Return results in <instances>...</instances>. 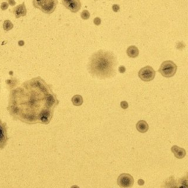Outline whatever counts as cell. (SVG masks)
I'll return each mask as SVG.
<instances>
[{
    "mask_svg": "<svg viewBox=\"0 0 188 188\" xmlns=\"http://www.w3.org/2000/svg\"><path fill=\"white\" fill-rule=\"evenodd\" d=\"M59 100L49 84L37 76L10 91L7 111L27 124H49Z\"/></svg>",
    "mask_w": 188,
    "mask_h": 188,
    "instance_id": "6da1fadb",
    "label": "cell"
},
{
    "mask_svg": "<svg viewBox=\"0 0 188 188\" xmlns=\"http://www.w3.org/2000/svg\"><path fill=\"white\" fill-rule=\"evenodd\" d=\"M117 65V57L112 52L101 49L90 57L88 71L93 78L108 79L115 76Z\"/></svg>",
    "mask_w": 188,
    "mask_h": 188,
    "instance_id": "7a4b0ae2",
    "label": "cell"
},
{
    "mask_svg": "<svg viewBox=\"0 0 188 188\" xmlns=\"http://www.w3.org/2000/svg\"><path fill=\"white\" fill-rule=\"evenodd\" d=\"M57 4L58 0H33V5L35 8L46 14H52L54 12Z\"/></svg>",
    "mask_w": 188,
    "mask_h": 188,
    "instance_id": "3957f363",
    "label": "cell"
},
{
    "mask_svg": "<svg viewBox=\"0 0 188 188\" xmlns=\"http://www.w3.org/2000/svg\"><path fill=\"white\" fill-rule=\"evenodd\" d=\"M177 65L173 61L167 60L163 62L159 68V72L166 78H170L174 76L176 73Z\"/></svg>",
    "mask_w": 188,
    "mask_h": 188,
    "instance_id": "277c9868",
    "label": "cell"
},
{
    "mask_svg": "<svg viewBox=\"0 0 188 188\" xmlns=\"http://www.w3.org/2000/svg\"><path fill=\"white\" fill-rule=\"evenodd\" d=\"M156 72L151 66H146L141 68L138 73V76L144 82H150L155 77Z\"/></svg>",
    "mask_w": 188,
    "mask_h": 188,
    "instance_id": "5b68a950",
    "label": "cell"
},
{
    "mask_svg": "<svg viewBox=\"0 0 188 188\" xmlns=\"http://www.w3.org/2000/svg\"><path fill=\"white\" fill-rule=\"evenodd\" d=\"M7 141H8V137H7V123L0 119V150L3 149L7 146Z\"/></svg>",
    "mask_w": 188,
    "mask_h": 188,
    "instance_id": "8992f818",
    "label": "cell"
},
{
    "mask_svg": "<svg viewBox=\"0 0 188 188\" xmlns=\"http://www.w3.org/2000/svg\"><path fill=\"white\" fill-rule=\"evenodd\" d=\"M62 4L65 8L74 13L79 12L82 7L80 0H62Z\"/></svg>",
    "mask_w": 188,
    "mask_h": 188,
    "instance_id": "52a82bcc",
    "label": "cell"
},
{
    "mask_svg": "<svg viewBox=\"0 0 188 188\" xmlns=\"http://www.w3.org/2000/svg\"><path fill=\"white\" fill-rule=\"evenodd\" d=\"M134 184V178L130 174H123L118 178V185L121 187H131Z\"/></svg>",
    "mask_w": 188,
    "mask_h": 188,
    "instance_id": "ba28073f",
    "label": "cell"
},
{
    "mask_svg": "<svg viewBox=\"0 0 188 188\" xmlns=\"http://www.w3.org/2000/svg\"><path fill=\"white\" fill-rule=\"evenodd\" d=\"M12 12H13V14L15 15L16 18H18L20 17L25 16L27 15V8L26 6H25V3L23 2L21 5H18V6L15 7H13V10H12Z\"/></svg>",
    "mask_w": 188,
    "mask_h": 188,
    "instance_id": "9c48e42d",
    "label": "cell"
},
{
    "mask_svg": "<svg viewBox=\"0 0 188 188\" xmlns=\"http://www.w3.org/2000/svg\"><path fill=\"white\" fill-rule=\"evenodd\" d=\"M171 151L177 159H183L186 155V151L182 148H180L177 146H173L171 148Z\"/></svg>",
    "mask_w": 188,
    "mask_h": 188,
    "instance_id": "30bf717a",
    "label": "cell"
},
{
    "mask_svg": "<svg viewBox=\"0 0 188 188\" xmlns=\"http://www.w3.org/2000/svg\"><path fill=\"white\" fill-rule=\"evenodd\" d=\"M127 55L131 58H135L139 54V49L135 46H130L127 50Z\"/></svg>",
    "mask_w": 188,
    "mask_h": 188,
    "instance_id": "8fae6325",
    "label": "cell"
},
{
    "mask_svg": "<svg viewBox=\"0 0 188 188\" xmlns=\"http://www.w3.org/2000/svg\"><path fill=\"white\" fill-rule=\"evenodd\" d=\"M136 128L140 133H146L148 130V124L145 121H140L137 123Z\"/></svg>",
    "mask_w": 188,
    "mask_h": 188,
    "instance_id": "7c38bea8",
    "label": "cell"
},
{
    "mask_svg": "<svg viewBox=\"0 0 188 188\" xmlns=\"http://www.w3.org/2000/svg\"><path fill=\"white\" fill-rule=\"evenodd\" d=\"M13 25L10 20H5L3 23V28L5 31H9L13 29Z\"/></svg>",
    "mask_w": 188,
    "mask_h": 188,
    "instance_id": "4fadbf2b",
    "label": "cell"
},
{
    "mask_svg": "<svg viewBox=\"0 0 188 188\" xmlns=\"http://www.w3.org/2000/svg\"><path fill=\"white\" fill-rule=\"evenodd\" d=\"M82 99V97L80 96H75L74 97L72 98V102L74 104H75L76 106H80L81 105L82 103V100H80L79 99Z\"/></svg>",
    "mask_w": 188,
    "mask_h": 188,
    "instance_id": "5bb4252c",
    "label": "cell"
},
{
    "mask_svg": "<svg viewBox=\"0 0 188 188\" xmlns=\"http://www.w3.org/2000/svg\"><path fill=\"white\" fill-rule=\"evenodd\" d=\"M90 16H91V14H90L89 11L87 10H83L82 12L81 13V17L82 19L84 20H88V18H90Z\"/></svg>",
    "mask_w": 188,
    "mask_h": 188,
    "instance_id": "9a60e30c",
    "label": "cell"
},
{
    "mask_svg": "<svg viewBox=\"0 0 188 188\" xmlns=\"http://www.w3.org/2000/svg\"><path fill=\"white\" fill-rule=\"evenodd\" d=\"M8 6H9L8 2H3L2 4H1V9H2V10H5L8 8Z\"/></svg>",
    "mask_w": 188,
    "mask_h": 188,
    "instance_id": "2e32d148",
    "label": "cell"
},
{
    "mask_svg": "<svg viewBox=\"0 0 188 188\" xmlns=\"http://www.w3.org/2000/svg\"><path fill=\"white\" fill-rule=\"evenodd\" d=\"M101 22V18H99V17H96V18H94L93 23H94V25H96V26H99V25H100Z\"/></svg>",
    "mask_w": 188,
    "mask_h": 188,
    "instance_id": "e0dca14e",
    "label": "cell"
},
{
    "mask_svg": "<svg viewBox=\"0 0 188 188\" xmlns=\"http://www.w3.org/2000/svg\"><path fill=\"white\" fill-rule=\"evenodd\" d=\"M112 10H113L114 12H118L119 10H120V6H119V5H116V4H115V5H112Z\"/></svg>",
    "mask_w": 188,
    "mask_h": 188,
    "instance_id": "ac0fdd59",
    "label": "cell"
},
{
    "mask_svg": "<svg viewBox=\"0 0 188 188\" xmlns=\"http://www.w3.org/2000/svg\"><path fill=\"white\" fill-rule=\"evenodd\" d=\"M121 107L123 109H127L129 107V104L127 101H122V102L121 103Z\"/></svg>",
    "mask_w": 188,
    "mask_h": 188,
    "instance_id": "d6986e66",
    "label": "cell"
},
{
    "mask_svg": "<svg viewBox=\"0 0 188 188\" xmlns=\"http://www.w3.org/2000/svg\"><path fill=\"white\" fill-rule=\"evenodd\" d=\"M7 2H8V4L10 6H15V5H16L15 0H7Z\"/></svg>",
    "mask_w": 188,
    "mask_h": 188,
    "instance_id": "ffe728a7",
    "label": "cell"
},
{
    "mask_svg": "<svg viewBox=\"0 0 188 188\" xmlns=\"http://www.w3.org/2000/svg\"><path fill=\"white\" fill-rule=\"evenodd\" d=\"M125 67L123 66H121L120 68H119V72H121V73H124L125 72Z\"/></svg>",
    "mask_w": 188,
    "mask_h": 188,
    "instance_id": "44dd1931",
    "label": "cell"
},
{
    "mask_svg": "<svg viewBox=\"0 0 188 188\" xmlns=\"http://www.w3.org/2000/svg\"><path fill=\"white\" fill-rule=\"evenodd\" d=\"M138 184H139L140 185H143V184H144V181H143V180L140 179L139 181H138Z\"/></svg>",
    "mask_w": 188,
    "mask_h": 188,
    "instance_id": "7402d4cb",
    "label": "cell"
},
{
    "mask_svg": "<svg viewBox=\"0 0 188 188\" xmlns=\"http://www.w3.org/2000/svg\"><path fill=\"white\" fill-rule=\"evenodd\" d=\"M18 44H19V45H24V42H23V41H21L18 43Z\"/></svg>",
    "mask_w": 188,
    "mask_h": 188,
    "instance_id": "603a6c76",
    "label": "cell"
}]
</instances>
